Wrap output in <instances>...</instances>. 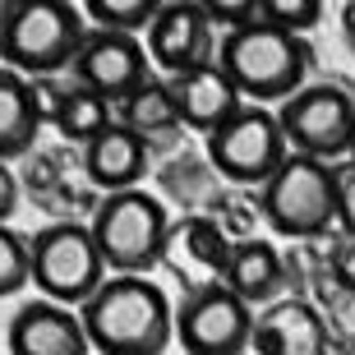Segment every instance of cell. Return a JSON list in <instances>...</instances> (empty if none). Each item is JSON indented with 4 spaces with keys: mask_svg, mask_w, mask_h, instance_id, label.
I'll return each mask as SVG.
<instances>
[{
    "mask_svg": "<svg viewBox=\"0 0 355 355\" xmlns=\"http://www.w3.org/2000/svg\"><path fill=\"white\" fill-rule=\"evenodd\" d=\"M92 355H162L175 342L171 295L148 277H106L79 304Z\"/></svg>",
    "mask_w": 355,
    "mask_h": 355,
    "instance_id": "cell-1",
    "label": "cell"
},
{
    "mask_svg": "<svg viewBox=\"0 0 355 355\" xmlns=\"http://www.w3.org/2000/svg\"><path fill=\"white\" fill-rule=\"evenodd\" d=\"M217 65L250 106L291 102L304 88V74L314 65V46L282 28L254 24L240 33H226L217 46Z\"/></svg>",
    "mask_w": 355,
    "mask_h": 355,
    "instance_id": "cell-2",
    "label": "cell"
},
{
    "mask_svg": "<svg viewBox=\"0 0 355 355\" xmlns=\"http://www.w3.org/2000/svg\"><path fill=\"white\" fill-rule=\"evenodd\" d=\"M88 28L83 10L65 0H14L0 19V60L24 79H55L74 65Z\"/></svg>",
    "mask_w": 355,
    "mask_h": 355,
    "instance_id": "cell-3",
    "label": "cell"
},
{
    "mask_svg": "<svg viewBox=\"0 0 355 355\" xmlns=\"http://www.w3.org/2000/svg\"><path fill=\"white\" fill-rule=\"evenodd\" d=\"M166 236H171V217L162 208V198L144 189H125V194H106L92 212V240L102 250L106 272L116 277H144L166 259Z\"/></svg>",
    "mask_w": 355,
    "mask_h": 355,
    "instance_id": "cell-4",
    "label": "cell"
},
{
    "mask_svg": "<svg viewBox=\"0 0 355 355\" xmlns=\"http://www.w3.org/2000/svg\"><path fill=\"white\" fill-rule=\"evenodd\" d=\"M259 212L277 236L295 240V245H314V240L337 231V180H332L328 162L295 157L291 153L277 175L259 189Z\"/></svg>",
    "mask_w": 355,
    "mask_h": 355,
    "instance_id": "cell-5",
    "label": "cell"
},
{
    "mask_svg": "<svg viewBox=\"0 0 355 355\" xmlns=\"http://www.w3.org/2000/svg\"><path fill=\"white\" fill-rule=\"evenodd\" d=\"M28 259H33V286L42 300L51 304H83L92 291L106 282L102 250L92 240V226L79 222H51L28 240Z\"/></svg>",
    "mask_w": 355,
    "mask_h": 355,
    "instance_id": "cell-6",
    "label": "cell"
},
{
    "mask_svg": "<svg viewBox=\"0 0 355 355\" xmlns=\"http://www.w3.org/2000/svg\"><path fill=\"white\" fill-rule=\"evenodd\" d=\"M277 125L286 134V153L337 166L355 144V92L342 83H304L291 102H282Z\"/></svg>",
    "mask_w": 355,
    "mask_h": 355,
    "instance_id": "cell-7",
    "label": "cell"
},
{
    "mask_svg": "<svg viewBox=\"0 0 355 355\" xmlns=\"http://www.w3.org/2000/svg\"><path fill=\"white\" fill-rule=\"evenodd\" d=\"M286 134L277 125L268 106H240L222 130L208 134V166L222 175L226 184H259L263 189L277 175V166L286 162Z\"/></svg>",
    "mask_w": 355,
    "mask_h": 355,
    "instance_id": "cell-8",
    "label": "cell"
},
{
    "mask_svg": "<svg viewBox=\"0 0 355 355\" xmlns=\"http://www.w3.org/2000/svg\"><path fill=\"white\" fill-rule=\"evenodd\" d=\"M254 314L222 282L184 291L175 304V346L184 355H250Z\"/></svg>",
    "mask_w": 355,
    "mask_h": 355,
    "instance_id": "cell-9",
    "label": "cell"
},
{
    "mask_svg": "<svg viewBox=\"0 0 355 355\" xmlns=\"http://www.w3.org/2000/svg\"><path fill=\"white\" fill-rule=\"evenodd\" d=\"M74 83L106 102H125L144 79H153V60H148V46L139 37H125V33H102L92 28L83 37L79 55H74Z\"/></svg>",
    "mask_w": 355,
    "mask_h": 355,
    "instance_id": "cell-10",
    "label": "cell"
},
{
    "mask_svg": "<svg viewBox=\"0 0 355 355\" xmlns=\"http://www.w3.org/2000/svg\"><path fill=\"white\" fill-rule=\"evenodd\" d=\"M208 33H212V24H208L203 5H194V0H162L157 19L144 33L148 60L162 69V79H180V74L212 60Z\"/></svg>",
    "mask_w": 355,
    "mask_h": 355,
    "instance_id": "cell-11",
    "label": "cell"
},
{
    "mask_svg": "<svg viewBox=\"0 0 355 355\" xmlns=\"http://www.w3.org/2000/svg\"><path fill=\"white\" fill-rule=\"evenodd\" d=\"M332 342V328L323 309H314L300 295L272 300L263 314H254L250 355H323Z\"/></svg>",
    "mask_w": 355,
    "mask_h": 355,
    "instance_id": "cell-12",
    "label": "cell"
},
{
    "mask_svg": "<svg viewBox=\"0 0 355 355\" xmlns=\"http://www.w3.org/2000/svg\"><path fill=\"white\" fill-rule=\"evenodd\" d=\"M231 245H236V240L226 236V231L212 222L208 212H189V217L171 222V236H166V259H162V263H166L184 282V291H198V286L222 282L226 259H231Z\"/></svg>",
    "mask_w": 355,
    "mask_h": 355,
    "instance_id": "cell-13",
    "label": "cell"
},
{
    "mask_svg": "<svg viewBox=\"0 0 355 355\" xmlns=\"http://www.w3.org/2000/svg\"><path fill=\"white\" fill-rule=\"evenodd\" d=\"M5 346L10 355H92L79 314H69L65 304L51 300H28L10 318Z\"/></svg>",
    "mask_w": 355,
    "mask_h": 355,
    "instance_id": "cell-14",
    "label": "cell"
},
{
    "mask_svg": "<svg viewBox=\"0 0 355 355\" xmlns=\"http://www.w3.org/2000/svg\"><path fill=\"white\" fill-rule=\"evenodd\" d=\"M166 83H171V92H175L180 125H184V130H194V134H203V139H208L212 130H222L226 120L245 106V97H240L236 83L222 74L217 60L189 69V74H180V79H166Z\"/></svg>",
    "mask_w": 355,
    "mask_h": 355,
    "instance_id": "cell-15",
    "label": "cell"
},
{
    "mask_svg": "<svg viewBox=\"0 0 355 355\" xmlns=\"http://www.w3.org/2000/svg\"><path fill=\"white\" fill-rule=\"evenodd\" d=\"M83 171L88 180L102 189V194H125V189H139V180L148 175V144L125 125H111L83 148Z\"/></svg>",
    "mask_w": 355,
    "mask_h": 355,
    "instance_id": "cell-16",
    "label": "cell"
},
{
    "mask_svg": "<svg viewBox=\"0 0 355 355\" xmlns=\"http://www.w3.org/2000/svg\"><path fill=\"white\" fill-rule=\"evenodd\" d=\"M222 286L231 295L250 304H272L282 300V286H286V263H282V250L272 240H236L231 245V259H226Z\"/></svg>",
    "mask_w": 355,
    "mask_h": 355,
    "instance_id": "cell-17",
    "label": "cell"
},
{
    "mask_svg": "<svg viewBox=\"0 0 355 355\" xmlns=\"http://www.w3.org/2000/svg\"><path fill=\"white\" fill-rule=\"evenodd\" d=\"M42 116L33 102V83L14 69H0V162L28 157L37 144Z\"/></svg>",
    "mask_w": 355,
    "mask_h": 355,
    "instance_id": "cell-18",
    "label": "cell"
},
{
    "mask_svg": "<svg viewBox=\"0 0 355 355\" xmlns=\"http://www.w3.org/2000/svg\"><path fill=\"white\" fill-rule=\"evenodd\" d=\"M120 125L125 130H134L139 139H180V111H175V92L171 83L162 79V74H153V79H144L139 88L120 102Z\"/></svg>",
    "mask_w": 355,
    "mask_h": 355,
    "instance_id": "cell-19",
    "label": "cell"
},
{
    "mask_svg": "<svg viewBox=\"0 0 355 355\" xmlns=\"http://www.w3.org/2000/svg\"><path fill=\"white\" fill-rule=\"evenodd\" d=\"M111 125H116V116H111V102H106V97H97V92H88V88H79V83L65 92V106H60V116H55V130H60V139H69V144H83V148H88L102 130H111Z\"/></svg>",
    "mask_w": 355,
    "mask_h": 355,
    "instance_id": "cell-20",
    "label": "cell"
},
{
    "mask_svg": "<svg viewBox=\"0 0 355 355\" xmlns=\"http://www.w3.org/2000/svg\"><path fill=\"white\" fill-rule=\"evenodd\" d=\"M157 10H162V0H92V5H83V14L102 33H125V37L148 33V24L157 19Z\"/></svg>",
    "mask_w": 355,
    "mask_h": 355,
    "instance_id": "cell-21",
    "label": "cell"
},
{
    "mask_svg": "<svg viewBox=\"0 0 355 355\" xmlns=\"http://www.w3.org/2000/svg\"><path fill=\"white\" fill-rule=\"evenodd\" d=\"M33 282V259H28V240L10 226H0V300L19 295Z\"/></svg>",
    "mask_w": 355,
    "mask_h": 355,
    "instance_id": "cell-22",
    "label": "cell"
},
{
    "mask_svg": "<svg viewBox=\"0 0 355 355\" xmlns=\"http://www.w3.org/2000/svg\"><path fill=\"white\" fill-rule=\"evenodd\" d=\"M259 19H263L268 28L291 33V37H304V33L323 19V5H318V0H263V5H259Z\"/></svg>",
    "mask_w": 355,
    "mask_h": 355,
    "instance_id": "cell-23",
    "label": "cell"
},
{
    "mask_svg": "<svg viewBox=\"0 0 355 355\" xmlns=\"http://www.w3.org/2000/svg\"><path fill=\"white\" fill-rule=\"evenodd\" d=\"M259 5L263 0H208L203 10H208V24H222L226 33H240V28L263 24L259 19Z\"/></svg>",
    "mask_w": 355,
    "mask_h": 355,
    "instance_id": "cell-24",
    "label": "cell"
},
{
    "mask_svg": "<svg viewBox=\"0 0 355 355\" xmlns=\"http://www.w3.org/2000/svg\"><path fill=\"white\" fill-rule=\"evenodd\" d=\"M328 272H332V282H337V286L355 300V236H351V231H337V236H332V245H328Z\"/></svg>",
    "mask_w": 355,
    "mask_h": 355,
    "instance_id": "cell-25",
    "label": "cell"
},
{
    "mask_svg": "<svg viewBox=\"0 0 355 355\" xmlns=\"http://www.w3.org/2000/svg\"><path fill=\"white\" fill-rule=\"evenodd\" d=\"M332 180H337V231H351L355 236V157L337 162Z\"/></svg>",
    "mask_w": 355,
    "mask_h": 355,
    "instance_id": "cell-26",
    "label": "cell"
},
{
    "mask_svg": "<svg viewBox=\"0 0 355 355\" xmlns=\"http://www.w3.org/2000/svg\"><path fill=\"white\" fill-rule=\"evenodd\" d=\"M14 208H19V175L0 162V226L14 217Z\"/></svg>",
    "mask_w": 355,
    "mask_h": 355,
    "instance_id": "cell-27",
    "label": "cell"
},
{
    "mask_svg": "<svg viewBox=\"0 0 355 355\" xmlns=\"http://www.w3.org/2000/svg\"><path fill=\"white\" fill-rule=\"evenodd\" d=\"M342 28H346V37L355 42V0H351V5H342Z\"/></svg>",
    "mask_w": 355,
    "mask_h": 355,
    "instance_id": "cell-28",
    "label": "cell"
},
{
    "mask_svg": "<svg viewBox=\"0 0 355 355\" xmlns=\"http://www.w3.org/2000/svg\"><path fill=\"white\" fill-rule=\"evenodd\" d=\"M0 19H5V5H0Z\"/></svg>",
    "mask_w": 355,
    "mask_h": 355,
    "instance_id": "cell-29",
    "label": "cell"
},
{
    "mask_svg": "<svg viewBox=\"0 0 355 355\" xmlns=\"http://www.w3.org/2000/svg\"><path fill=\"white\" fill-rule=\"evenodd\" d=\"M351 55H355V42H351Z\"/></svg>",
    "mask_w": 355,
    "mask_h": 355,
    "instance_id": "cell-30",
    "label": "cell"
},
{
    "mask_svg": "<svg viewBox=\"0 0 355 355\" xmlns=\"http://www.w3.org/2000/svg\"><path fill=\"white\" fill-rule=\"evenodd\" d=\"M351 157H355V144H351Z\"/></svg>",
    "mask_w": 355,
    "mask_h": 355,
    "instance_id": "cell-31",
    "label": "cell"
}]
</instances>
